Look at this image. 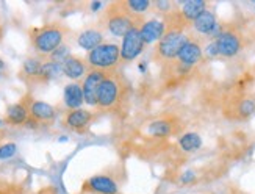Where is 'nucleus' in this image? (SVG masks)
I'll return each instance as SVG.
<instances>
[{
    "label": "nucleus",
    "instance_id": "1",
    "mask_svg": "<svg viewBox=\"0 0 255 194\" xmlns=\"http://www.w3.org/2000/svg\"><path fill=\"white\" fill-rule=\"evenodd\" d=\"M142 24V17L131 13L126 5V0L110 3L105 11V27L113 36L124 38L130 30L139 28Z\"/></svg>",
    "mask_w": 255,
    "mask_h": 194
},
{
    "label": "nucleus",
    "instance_id": "2",
    "mask_svg": "<svg viewBox=\"0 0 255 194\" xmlns=\"http://www.w3.org/2000/svg\"><path fill=\"white\" fill-rule=\"evenodd\" d=\"M126 82L116 72H108L99 88L97 107L101 110H113L121 105L126 97Z\"/></svg>",
    "mask_w": 255,
    "mask_h": 194
},
{
    "label": "nucleus",
    "instance_id": "3",
    "mask_svg": "<svg viewBox=\"0 0 255 194\" xmlns=\"http://www.w3.org/2000/svg\"><path fill=\"white\" fill-rule=\"evenodd\" d=\"M64 39V28L52 24V25H44L42 28L33 30L31 33V44L38 53L42 55H50L63 45Z\"/></svg>",
    "mask_w": 255,
    "mask_h": 194
},
{
    "label": "nucleus",
    "instance_id": "4",
    "mask_svg": "<svg viewBox=\"0 0 255 194\" xmlns=\"http://www.w3.org/2000/svg\"><path fill=\"white\" fill-rule=\"evenodd\" d=\"M88 64L91 69L113 72L121 60V47L112 42H105L94 50L88 52Z\"/></svg>",
    "mask_w": 255,
    "mask_h": 194
},
{
    "label": "nucleus",
    "instance_id": "5",
    "mask_svg": "<svg viewBox=\"0 0 255 194\" xmlns=\"http://www.w3.org/2000/svg\"><path fill=\"white\" fill-rule=\"evenodd\" d=\"M188 36L183 31H166L164 36L158 41L157 45V55L163 60H172L177 58L186 44Z\"/></svg>",
    "mask_w": 255,
    "mask_h": 194
},
{
    "label": "nucleus",
    "instance_id": "6",
    "mask_svg": "<svg viewBox=\"0 0 255 194\" xmlns=\"http://www.w3.org/2000/svg\"><path fill=\"white\" fill-rule=\"evenodd\" d=\"M146 42H144L139 28L130 30L127 35L123 38V45H121V60L124 63H130L133 60H136L138 56L142 53Z\"/></svg>",
    "mask_w": 255,
    "mask_h": 194
},
{
    "label": "nucleus",
    "instance_id": "7",
    "mask_svg": "<svg viewBox=\"0 0 255 194\" xmlns=\"http://www.w3.org/2000/svg\"><path fill=\"white\" fill-rule=\"evenodd\" d=\"M108 72L104 71H96L91 69L86 74V77L83 78L82 83V89H83V97H85V104L91 105V107H97V94H99V88H101L104 78L107 77Z\"/></svg>",
    "mask_w": 255,
    "mask_h": 194
},
{
    "label": "nucleus",
    "instance_id": "8",
    "mask_svg": "<svg viewBox=\"0 0 255 194\" xmlns=\"http://www.w3.org/2000/svg\"><path fill=\"white\" fill-rule=\"evenodd\" d=\"M215 44L218 49V55L226 56V58L235 56L241 50V39L234 31H223L216 38Z\"/></svg>",
    "mask_w": 255,
    "mask_h": 194
},
{
    "label": "nucleus",
    "instance_id": "9",
    "mask_svg": "<svg viewBox=\"0 0 255 194\" xmlns=\"http://www.w3.org/2000/svg\"><path fill=\"white\" fill-rule=\"evenodd\" d=\"M91 121H93V113L83 108H79V110H72L66 115L64 125L77 133H83L90 127Z\"/></svg>",
    "mask_w": 255,
    "mask_h": 194
},
{
    "label": "nucleus",
    "instance_id": "10",
    "mask_svg": "<svg viewBox=\"0 0 255 194\" xmlns=\"http://www.w3.org/2000/svg\"><path fill=\"white\" fill-rule=\"evenodd\" d=\"M85 190L97 194H118V184L108 176H94L85 184Z\"/></svg>",
    "mask_w": 255,
    "mask_h": 194
},
{
    "label": "nucleus",
    "instance_id": "11",
    "mask_svg": "<svg viewBox=\"0 0 255 194\" xmlns=\"http://www.w3.org/2000/svg\"><path fill=\"white\" fill-rule=\"evenodd\" d=\"M202 58V47L201 44L196 42V41H191L188 39L186 44L182 47L179 56H177V60H179L180 66L183 67H193L194 64H197Z\"/></svg>",
    "mask_w": 255,
    "mask_h": 194
},
{
    "label": "nucleus",
    "instance_id": "12",
    "mask_svg": "<svg viewBox=\"0 0 255 194\" xmlns=\"http://www.w3.org/2000/svg\"><path fill=\"white\" fill-rule=\"evenodd\" d=\"M193 27L196 31L202 33V35H210V36H216V38L223 33L219 30V25L216 22L215 14L208 9H205L204 13L193 22Z\"/></svg>",
    "mask_w": 255,
    "mask_h": 194
},
{
    "label": "nucleus",
    "instance_id": "13",
    "mask_svg": "<svg viewBox=\"0 0 255 194\" xmlns=\"http://www.w3.org/2000/svg\"><path fill=\"white\" fill-rule=\"evenodd\" d=\"M139 33L144 39V42L147 44H152L155 41H160L164 33H166V24L163 20H158V19H152V20H147L144 22V24L139 27Z\"/></svg>",
    "mask_w": 255,
    "mask_h": 194
},
{
    "label": "nucleus",
    "instance_id": "14",
    "mask_svg": "<svg viewBox=\"0 0 255 194\" xmlns=\"http://www.w3.org/2000/svg\"><path fill=\"white\" fill-rule=\"evenodd\" d=\"M30 102L31 100H20L17 104L9 105L6 110V122L11 125H22L25 124L30 118Z\"/></svg>",
    "mask_w": 255,
    "mask_h": 194
},
{
    "label": "nucleus",
    "instance_id": "15",
    "mask_svg": "<svg viewBox=\"0 0 255 194\" xmlns=\"http://www.w3.org/2000/svg\"><path fill=\"white\" fill-rule=\"evenodd\" d=\"M30 118L33 121H36L38 124L39 122H50L55 119V115H57V111L55 108L46 102H41V100H31L30 102Z\"/></svg>",
    "mask_w": 255,
    "mask_h": 194
},
{
    "label": "nucleus",
    "instance_id": "16",
    "mask_svg": "<svg viewBox=\"0 0 255 194\" xmlns=\"http://www.w3.org/2000/svg\"><path fill=\"white\" fill-rule=\"evenodd\" d=\"M63 74L71 80H80L86 77V63L75 55H69L63 61Z\"/></svg>",
    "mask_w": 255,
    "mask_h": 194
},
{
    "label": "nucleus",
    "instance_id": "17",
    "mask_svg": "<svg viewBox=\"0 0 255 194\" xmlns=\"http://www.w3.org/2000/svg\"><path fill=\"white\" fill-rule=\"evenodd\" d=\"M63 99H64L66 107H68L71 111L82 108L83 102H85L82 85H79V83H69V85H66L64 86V91H63Z\"/></svg>",
    "mask_w": 255,
    "mask_h": 194
},
{
    "label": "nucleus",
    "instance_id": "18",
    "mask_svg": "<svg viewBox=\"0 0 255 194\" xmlns=\"http://www.w3.org/2000/svg\"><path fill=\"white\" fill-rule=\"evenodd\" d=\"M77 42H79V45L83 50L91 52L96 47H99V45L104 44V33L101 30H97V28H88V30L80 33V36H79V39H77Z\"/></svg>",
    "mask_w": 255,
    "mask_h": 194
},
{
    "label": "nucleus",
    "instance_id": "19",
    "mask_svg": "<svg viewBox=\"0 0 255 194\" xmlns=\"http://www.w3.org/2000/svg\"><path fill=\"white\" fill-rule=\"evenodd\" d=\"M207 9V2L204 0H188L182 3L180 14L186 22H194Z\"/></svg>",
    "mask_w": 255,
    "mask_h": 194
},
{
    "label": "nucleus",
    "instance_id": "20",
    "mask_svg": "<svg viewBox=\"0 0 255 194\" xmlns=\"http://www.w3.org/2000/svg\"><path fill=\"white\" fill-rule=\"evenodd\" d=\"M179 146H180V149L185 152H196V151L201 149L202 138L197 133H193V132L185 133L183 136H180Z\"/></svg>",
    "mask_w": 255,
    "mask_h": 194
},
{
    "label": "nucleus",
    "instance_id": "21",
    "mask_svg": "<svg viewBox=\"0 0 255 194\" xmlns=\"http://www.w3.org/2000/svg\"><path fill=\"white\" fill-rule=\"evenodd\" d=\"M61 74H63V64L61 63L47 61V63H42L39 80H41V82H49V80L60 77Z\"/></svg>",
    "mask_w": 255,
    "mask_h": 194
},
{
    "label": "nucleus",
    "instance_id": "22",
    "mask_svg": "<svg viewBox=\"0 0 255 194\" xmlns=\"http://www.w3.org/2000/svg\"><path fill=\"white\" fill-rule=\"evenodd\" d=\"M41 69H42V63L38 58H27L24 61V66H22V74L28 78L39 80Z\"/></svg>",
    "mask_w": 255,
    "mask_h": 194
},
{
    "label": "nucleus",
    "instance_id": "23",
    "mask_svg": "<svg viewBox=\"0 0 255 194\" xmlns=\"http://www.w3.org/2000/svg\"><path fill=\"white\" fill-rule=\"evenodd\" d=\"M172 132V124L169 121H155L149 125V133L153 136H168Z\"/></svg>",
    "mask_w": 255,
    "mask_h": 194
},
{
    "label": "nucleus",
    "instance_id": "24",
    "mask_svg": "<svg viewBox=\"0 0 255 194\" xmlns=\"http://www.w3.org/2000/svg\"><path fill=\"white\" fill-rule=\"evenodd\" d=\"M126 5L133 14L141 17L144 13H147V11L150 9L152 2L150 0H126Z\"/></svg>",
    "mask_w": 255,
    "mask_h": 194
},
{
    "label": "nucleus",
    "instance_id": "25",
    "mask_svg": "<svg viewBox=\"0 0 255 194\" xmlns=\"http://www.w3.org/2000/svg\"><path fill=\"white\" fill-rule=\"evenodd\" d=\"M71 53H69V47L68 45H61V47H58L57 50H55L53 53H50L49 56H50V61H55V63H61L63 64V61L68 58Z\"/></svg>",
    "mask_w": 255,
    "mask_h": 194
},
{
    "label": "nucleus",
    "instance_id": "26",
    "mask_svg": "<svg viewBox=\"0 0 255 194\" xmlns=\"http://www.w3.org/2000/svg\"><path fill=\"white\" fill-rule=\"evenodd\" d=\"M17 152V146L14 143H6L3 146H0V160H8L11 157H14Z\"/></svg>",
    "mask_w": 255,
    "mask_h": 194
},
{
    "label": "nucleus",
    "instance_id": "27",
    "mask_svg": "<svg viewBox=\"0 0 255 194\" xmlns=\"http://www.w3.org/2000/svg\"><path fill=\"white\" fill-rule=\"evenodd\" d=\"M255 111V102L251 100V99H245L241 102V105H240V113L243 116H249L252 115V113Z\"/></svg>",
    "mask_w": 255,
    "mask_h": 194
},
{
    "label": "nucleus",
    "instance_id": "28",
    "mask_svg": "<svg viewBox=\"0 0 255 194\" xmlns=\"http://www.w3.org/2000/svg\"><path fill=\"white\" fill-rule=\"evenodd\" d=\"M152 5L157 6V9H160L161 13H168V11H171V2H164V0H160V2H152Z\"/></svg>",
    "mask_w": 255,
    "mask_h": 194
},
{
    "label": "nucleus",
    "instance_id": "29",
    "mask_svg": "<svg viewBox=\"0 0 255 194\" xmlns=\"http://www.w3.org/2000/svg\"><path fill=\"white\" fill-rule=\"evenodd\" d=\"M194 179H196V174L194 173H185L182 176V182H183V184H191Z\"/></svg>",
    "mask_w": 255,
    "mask_h": 194
},
{
    "label": "nucleus",
    "instance_id": "30",
    "mask_svg": "<svg viewBox=\"0 0 255 194\" xmlns=\"http://www.w3.org/2000/svg\"><path fill=\"white\" fill-rule=\"evenodd\" d=\"M207 53L210 56H216L218 55V49H216V44L212 42V44H208V47H207Z\"/></svg>",
    "mask_w": 255,
    "mask_h": 194
},
{
    "label": "nucleus",
    "instance_id": "31",
    "mask_svg": "<svg viewBox=\"0 0 255 194\" xmlns=\"http://www.w3.org/2000/svg\"><path fill=\"white\" fill-rule=\"evenodd\" d=\"M102 6H104L102 2H93V3H91V11H94V13H96V11H97V9H101Z\"/></svg>",
    "mask_w": 255,
    "mask_h": 194
},
{
    "label": "nucleus",
    "instance_id": "32",
    "mask_svg": "<svg viewBox=\"0 0 255 194\" xmlns=\"http://www.w3.org/2000/svg\"><path fill=\"white\" fill-rule=\"evenodd\" d=\"M5 69V63L2 61V58H0V72H2Z\"/></svg>",
    "mask_w": 255,
    "mask_h": 194
},
{
    "label": "nucleus",
    "instance_id": "33",
    "mask_svg": "<svg viewBox=\"0 0 255 194\" xmlns=\"http://www.w3.org/2000/svg\"><path fill=\"white\" fill-rule=\"evenodd\" d=\"M58 141H60V143H64V141H68V138H66V136H63V138H60Z\"/></svg>",
    "mask_w": 255,
    "mask_h": 194
},
{
    "label": "nucleus",
    "instance_id": "34",
    "mask_svg": "<svg viewBox=\"0 0 255 194\" xmlns=\"http://www.w3.org/2000/svg\"><path fill=\"white\" fill-rule=\"evenodd\" d=\"M0 80H2V72H0Z\"/></svg>",
    "mask_w": 255,
    "mask_h": 194
},
{
    "label": "nucleus",
    "instance_id": "35",
    "mask_svg": "<svg viewBox=\"0 0 255 194\" xmlns=\"http://www.w3.org/2000/svg\"><path fill=\"white\" fill-rule=\"evenodd\" d=\"M0 124H2V121H0Z\"/></svg>",
    "mask_w": 255,
    "mask_h": 194
}]
</instances>
